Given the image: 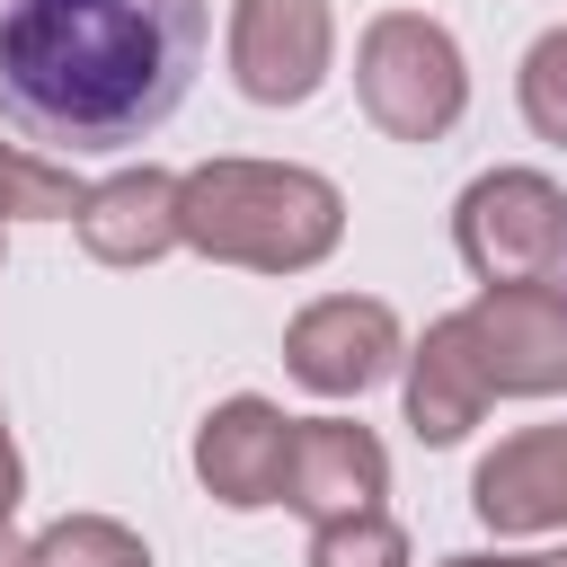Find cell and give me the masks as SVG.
I'll list each match as a JSON object with an SVG mask.
<instances>
[{"label": "cell", "mask_w": 567, "mask_h": 567, "mask_svg": "<svg viewBox=\"0 0 567 567\" xmlns=\"http://www.w3.org/2000/svg\"><path fill=\"white\" fill-rule=\"evenodd\" d=\"M204 0H0V124L89 159L151 142L204 71Z\"/></svg>", "instance_id": "obj_1"}, {"label": "cell", "mask_w": 567, "mask_h": 567, "mask_svg": "<svg viewBox=\"0 0 567 567\" xmlns=\"http://www.w3.org/2000/svg\"><path fill=\"white\" fill-rule=\"evenodd\" d=\"M346 239V195L292 159H204L177 177V248L248 275H310Z\"/></svg>", "instance_id": "obj_2"}, {"label": "cell", "mask_w": 567, "mask_h": 567, "mask_svg": "<svg viewBox=\"0 0 567 567\" xmlns=\"http://www.w3.org/2000/svg\"><path fill=\"white\" fill-rule=\"evenodd\" d=\"M354 97L390 142H443L470 106V62L443 18L425 9H381L354 44Z\"/></svg>", "instance_id": "obj_3"}, {"label": "cell", "mask_w": 567, "mask_h": 567, "mask_svg": "<svg viewBox=\"0 0 567 567\" xmlns=\"http://www.w3.org/2000/svg\"><path fill=\"white\" fill-rule=\"evenodd\" d=\"M452 248L478 284H549L567 275V195L540 168H487L452 204Z\"/></svg>", "instance_id": "obj_4"}, {"label": "cell", "mask_w": 567, "mask_h": 567, "mask_svg": "<svg viewBox=\"0 0 567 567\" xmlns=\"http://www.w3.org/2000/svg\"><path fill=\"white\" fill-rule=\"evenodd\" d=\"M452 319L470 337V363H478L487 399H558L567 390V275H549V284H487Z\"/></svg>", "instance_id": "obj_5"}, {"label": "cell", "mask_w": 567, "mask_h": 567, "mask_svg": "<svg viewBox=\"0 0 567 567\" xmlns=\"http://www.w3.org/2000/svg\"><path fill=\"white\" fill-rule=\"evenodd\" d=\"M337 62L328 0H230V80L248 106H301L319 97Z\"/></svg>", "instance_id": "obj_6"}, {"label": "cell", "mask_w": 567, "mask_h": 567, "mask_svg": "<svg viewBox=\"0 0 567 567\" xmlns=\"http://www.w3.org/2000/svg\"><path fill=\"white\" fill-rule=\"evenodd\" d=\"M399 310L372 292H328L284 328V372L319 399H363L390 363H399Z\"/></svg>", "instance_id": "obj_7"}, {"label": "cell", "mask_w": 567, "mask_h": 567, "mask_svg": "<svg viewBox=\"0 0 567 567\" xmlns=\"http://www.w3.org/2000/svg\"><path fill=\"white\" fill-rule=\"evenodd\" d=\"M390 496V452L372 425L354 416H292V452H284V505L319 532L346 514H372Z\"/></svg>", "instance_id": "obj_8"}, {"label": "cell", "mask_w": 567, "mask_h": 567, "mask_svg": "<svg viewBox=\"0 0 567 567\" xmlns=\"http://www.w3.org/2000/svg\"><path fill=\"white\" fill-rule=\"evenodd\" d=\"M284 452H292V416L257 390L221 399L204 425H195V478L213 505L230 514H257V505H284Z\"/></svg>", "instance_id": "obj_9"}, {"label": "cell", "mask_w": 567, "mask_h": 567, "mask_svg": "<svg viewBox=\"0 0 567 567\" xmlns=\"http://www.w3.org/2000/svg\"><path fill=\"white\" fill-rule=\"evenodd\" d=\"M470 514L487 532H567V425L505 434L470 478Z\"/></svg>", "instance_id": "obj_10"}, {"label": "cell", "mask_w": 567, "mask_h": 567, "mask_svg": "<svg viewBox=\"0 0 567 567\" xmlns=\"http://www.w3.org/2000/svg\"><path fill=\"white\" fill-rule=\"evenodd\" d=\"M71 230H80V248L97 266H159L177 248V177L151 168V159L142 168H115V177H97L80 195Z\"/></svg>", "instance_id": "obj_11"}, {"label": "cell", "mask_w": 567, "mask_h": 567, "mask_svg": "<svg viewBox=\"0 0 567 567\" xmlns=\"http://www.w3.org/2000/svg\"><path fill=\"white\" fill-rule=\"evenodd\" d=\"M478 416H487V381L470 363V337H461V319H434L408 354V434L416 443H461Z\"/></svg>", "instance_id": "obj_12"}, {"label": "cell", "mask_w": 567, "mask_h": 567, "mask_svg": "<svg viewBox=\"0 0 567 567\" xmlns=\"http://www.w3.org/2000/svg\"><path fill=\"white\" fill-rule=\"evenodd\" d=\"M27 567H151V540L115 514H62L27 540Z\"/></svg>", "instance_id": "obj_13"}, {"label": "cell", "mask_w": 567, "mask_h": 567, "mask_svg": "<svg viewBox=\"0 0 567 567\" xmlns=\"http://www.w3.org/2000/svg\"><path fill=\"white\" fill-rule=\"evenodd\" d=\"M80 195H89V186H80L62 159L0 142V230H9V221H71Z\"/></svg>", "instance_id": "obj_14"}, {"label": "cell", "mask_w": 567, "mask_h": 567, "mask_svg": "<svg viewBox=\"0 0 567 567\" xmlns=\"http://www.w3.org/2000/svg\"><path fill=\"white\" fill-rule=\"evenodd\" d=\"M301 567H408V532L372 505V514H346V523H319L310 532V558Z\"/></svg>", "instance_id": "obj_15"}, {"label": "cell", "mask_w": 567, "mask_h": 567, "mask_svg": "<svg viewBox=\"0 0 567 567\" xmlns=\"http://www.w3.org/2000/svg\"><path fill=\"white\" fill-rule=\"evenodd\" d=\"M514 97H523V124H532L540 142H567V27H549V35L523 53Z\"/></svg>", "instance_id": "obj_16"}, {"label": "cell", "mask_w": 567, "mask_h": 567, "mask_svg": "<svg viewBox=\"0 0 567 567\" xmlns=\"http://www.w3.org/2000/svg\"><path fill=\"white\" fill-rule=\"evenodd\" d=\"M18 496H27V470H18V443H9V425H0V532H9Z\"/></svg>", "instance_id": "obj_17"}, {"label": "cell", "mask_w": 567, "mask_h": 567, "mask_svg": "<svg viewBox=\"0 0 567 567\" xmlns=\"http://www.w3.org/2000/svg\"><path fill=\"white\" fill-rule=\"evenodd\" d=\"M443 567H540V558H505V549L487 558V549H461V558H443Z\"/></svg>", "instance_id": "obj_18"}, {"label": "cell", "mask_w": 567, "mask_h": 567, "mask_svg": "<svg viewBox=\"0 0 567 567\" xmlns=\"http://www.w3.org/2000/svg\"><path fill=\"white\" fill-rule=\"evenodd\" d=\"M540 567H567V549H558V558H540Z\"/></svg>", "instance_id": "obj_19"}]
</instances>
